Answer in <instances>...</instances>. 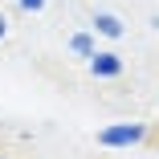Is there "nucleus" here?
<instances>
[{"label": "nucleus", "mask_w": 159, "mask_h": 159, "mask_svg": "<svg viewBox=\"0 0 159 159\" xmlns=\"http://www.w3.org/2000/svg\"><path fill=\"white\" fill-rule=\"evenodd\" d=\"M0 159H4V155H0Z\"/></svg>", "instance_id": "nucleus-7"}, {"label": "nucleus", "mask_w": 159, "mask_h": 159, "mask_svg": "<svg viewBox=\"0 0 159 159\" xmlns=\"http://www.w3.org/2000/svg\"><path fill=\"white\" fill-rule=\"evenodd\" d=\"M147 135L143 122H131V126H106V131H98V143L102 147H131Z\"/></svg>", "instance_id": "nucleus-1"}, {"label": "nucleus", "mask_w": 159, "mask_h": 159, "mask_svg": "<svg viewBox=\"0 0 159 159\" xmlns=\"http://www.w3.org/2000/svg\"><path fill=\"white\" fill-rule=\"evenodd\" d=\"M74 49H78V53H86V57H94V49H90V37H74Z\"/></svg>", "instance_id": "nucleus-4"}, {"label": "nucleus", "mask_w": 159, "mask_h": 159, "mask_svg": "<svg viewBox=\"0 0 159 159\" xmlns=\"http://www.w3.org/2000/svg\"><path fill=\"white\" fill-rule=\"evenodd\" d=\"M0 37H4V16H0Z\"/></svg>", "instance_id": "nucleus-6"}, {"label": "nucleus", "mask_w": 159, "mask_h": 159, "mask_svg": "<svg viewBox=\"0 0 159 159\" xmlns=\"http://www.w3.org/2000/svg\"><path fill=\"white\" fill-rule=\"evenodd\" d=\"M90 70L98 74V78H118V74H122V61H118L114 53H94V57H90Z\"/></svg>", "instance_id": "nucleus-2"}, {"label": "nucleus", "mask_w": 159, "mask_h": 159, "mask_svg": "<svg viewBox=\"0 0 159 159\" xmlns=\"http://www.w3.org/2000/svg\"><path fill=\"white\" fill-rule=\"evenodd\" d=\"M41 4H45V0H20V8H25V12H37Z\"/></svg>", "instance_id": "nucleus-5"}, {"label": "nucleus", "mask_w": 159, "mask_h": 159, "mask_svg": "<svg viewBox=\"0 0 159 159\" xmlns=\"http://www.w3.org/2000/svg\"><path fill=\"white\" fill-rule=\"evenodd\" d=\"M94 29H98V33H106V37H118V33H122L118 16H110V12H98V16H94Z\"/></svg>", "instance_id": "nucleus-3"}]
</instances>
